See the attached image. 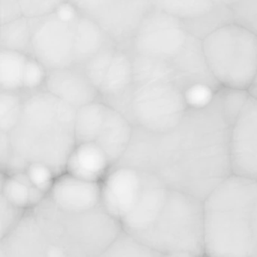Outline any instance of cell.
<instances>
[{
	"label": "cell",
	"mask_w": 257,
	"mask_h": 257,
	"mask_svg": "<svg viewBox=\"0 0 257 257\" xmlns=\"http://www.w3.org/2000/svg\"><path fill=\"white\" fill-rule=\"evenodd\" d=\"M231 127L214 97L207 107L188 109L165 132L135 127L118 164L153 174L170 189L204 200L232 174Z\"/></svg>",
	"instance_id": "1"
},
{
	"label": "cell",
	"mask_w": 257,
	"mask_h": 257,
	"mask_svg": "<svg viewBox=\"0 0 257 257\" xmlns=\"http://www.w3.org/2000/svg\"><path fill=\"white\" fill-rule=\"evenodd\" d=\"M76 109L45 89L24 92L19 121L9 132L10 155L7 167L25 171L40 162L56 176L65 171L67 159L76 145Z\"/></svg>",
	"instance_id": "2"
},
{
	"label": "cell",
	"mask_w": 257,
	"mask_h": 257,
	"mask_svg": "<svg viewBox=\"0 0 257 257\" xmlns=\"http://www.w3.org/2000/svg\"><path fill=\"white\" fill-rule=\"evenodd\" d=\"M203 202L205 255L257 257V180L231 174Z\"/></svg>",
	"instance_id": "3"
},
{
	"label": "cell",
	"mask_w": 257,
	"mask_h": 257,
	"mask_svg": "<svg viewBox=\"0 0 257 257\" xmlns=\"http://www.w3.org/2000/svg\"><path fill=\"white\" fill-rule=\"evenodd\" d=\"M33 212L49 244L61 248L66 255H103L123 229L102 204L88 211H66L46 196Z\"/></svg>",
	"instance_id": "4"
},
{
	"label": "cell",
	"mask_w": 257,
	"mask_h": 257,
	"mask_svg": "<svg viewBox=\"0 0 257 257\" xmlns=\"http://www.w3.org/2000/svg\"><path fill=\"white\" fill-rule=\"evenodd\" d=\"M135 237L160 255H205L203 200L169 188L156 220Z\"/></svg>",
	"instance_id": "5"
},
{
	"label": "cell",
	"mask_w": 257,
	"mask_h": 257,
	"mask_svg": "<svg viewBox=\"0 0 257 257\" xmlns=\"http://www.w3.org/2000/svg\"><path fill=\"white\" fill-rule=\"evenodd\" d=\"M212 76L221 87L248 90L257 76V34L235 22L201 40Z\"/></svg>",
	"instance_id": "6"
},
{
	"label": "cell",
	"mask_w": 257,
	"mask_h": 257,
	"mask_svg": "<svg viewBox=\"0 0 257 257\" xmlns=\"http://www.w3.org/2000/svg\"><path fill=\"white\" fill-rule=\"evenodd\" d=\"M184 88L175 80L135 86L125 116L135 127L162 132L177 125L189 109Z\"/></svg>",
	"instance_id": "7"
},
{
	"label": "cell",
	"mask_w": 257,
	"mask_h": 257,
	"mask_svg": "<svg viewBox=\"0 0 257 257\" xmlns=\"http://www.w3.org/2000/svg\"><path fill=\"white\" fill-rule=\"evenodd\" d=\"M190 36L183 21L153 7L140 24L128 49L132 53L172 62Z\"/></svg>",
	"instance_id": "8"
},
{
	"label": "cell",
	"mask_w": 257,
	"mask_h": 257,
	"mask_svg": "<svg viewBox=\"0 0 257 257\" xmlns=\"http://www.w3.org/2000/svg\"><path fill=\"white\" fill-rule=\"evenodd\" d=\"M30 20L31 56L47 70L74 65L73 43L77 21L66 22L55 13Z\"/></svg>",
	"instance_id": "9"
},
{
	"label": "cell",
	"mask_w": 257,
	"mask_h": 257,
	"mask_svg": "<svg viewBox=\"0 0 257 257\" xmlns=\"http://www.w3.org/2000/svg\"><path fill=\"white\" fill-rule=\"evenodd\" d=\"M232 174L257 180V99L249 96L231 127Z\"/></svg>",
	"instance_id": "10"
},
{
	"label": "cell",
	"mask_w": 257,
	"mask_h": 257,
	"mask_svg": "<svg viewBox=\"0 0 257 257\" xmlns=\"http://www.w3.org/2000/svg\"><path fill=\"white\" fill-rule=\"evenodd\" d=\"M144 173L124 165H115L101 181V204L121 222L135 207L144 187Z\"/></svg>",
	"instance_id": "11"
},
{
	"label": "cell",
	"mask_w": 257,
	"mask_h": 257,
	"mask_svg": "<svg viewBox=\"0 0 257 257\" xmlns=\"http://www.w3.org/2000/svg\"><path fill=\"white\" fill-rule=\"evenodd\" d=\"M153 7V0H112L93 19L112 41L128 49L140 24Z\"/></svg>",
	"instance_id": "12"
},
{
	"label": "cell",
	"mask_w": 257,
	"mask_h": 257,
	"mask_svg": "<svg viewBox=\"0 0 257 257\" xmlns=\"http://www.w3.org/2000/svg\"><path fill=\"white\" fill-rule=\"evenodd\" d=\"M47 196L66 211H88L101 205V182L88 181L64 171L57 176Z\"/></svg>",
	"instance_id": "13"
},
{
	"label": "cell",
	"mask_w": 257,
	"mask_h": 257,
	"mask_svg": "<svg viewBox=\"0 0 257 257\" xmlns=\"http://www.w3.org/2000/svg\"><path fill=\"white\" fill-rule=\"evenodd\" d=\"M44 88L76 109L100 97L97 88L77 65L48 70Z\"/></svg>",
	"instance_id": "14"
},
{
	"label": "cell",
	"mask_w": 257,
	"mask_h": 257,
	"mask_svg": "<svg viewBox=\"0 0 257 257\" xmlns=\"http://www.w3.org/2000/svg\"><path fill=\"white\" fill-rule=\"evenodd\" d=\"M135 88L132 54L118 46L110 67L99 88L103 102L125 115Z\"/></svg>",
	"instance_id": "15"
},
{
	"label": "cell",
	"mask_w": 257,
	"mask_h": 257,
	"mask_svg": "<svg viewBox=\"0 0 257 257\" xmlns=\"http://www.w3.org/2000/svg\"><path fill=\"white\" fill-rule=\"evenodd\" d=\"M144 173V187L139 198L132 211L121 221L123 229L135 236L151 226L162 210L169 191L160 179Z\"/></svg>",
	"instance_id": "16"
},
{
	"label": "cell",
	"mask_w": 257,
	"mask_h": 257,
	"mask_svg": "<svg viewBox=\"0 0 257 257\" xmlns=\"http://www.w3.org/2000/svg\"><path fill=\"white\" fill-rule=\"evenodd\" d=\"M49 244L35 215L26 213L16 226L1 237L0 253L7 256L46 255Z\"/></svg>",
	"instance_id": "17"
},
{
	"label": "cell",
	"mask_w": 257,
	"mask_h": 257,
	"mask_svg": "<svg viewBox=\"0 0 257 257\" xmlns=\"http://www.w3.org/2000/svg\"><path fill=\"white\" fill-rule=\"evenodd\" d=\"M135 125L121 112L108 105L101 130L95 142L115 165L119 162L128 147Z\"/></svg>",
	"instance_id": "18"
},
{
	"label": "cell",
	"mask_w": 257,
	"mask_h": 257,
	"mask_svg": "<svg viewBox=\"0 0 257 257\" xmlns=\"http://www.w3.org/2000/svg\"><path fill=\"white\" fill-rule=\"evenodd\" d=\"M110 165L106 153L96 143H81L70 153L65 171L88 181L101 182Z\"/></svg>",
	"instance_id": "19"
},
{
	"label": "cell",
	"mask_w": 257,
	"mask_h": 257,
	"mask_svg": "<svg viewBox=\"0 0 257 257\" xmlns=\"http://www.w3.org/2000/svg\"><path fill=\"white\" fill-rule=\"evenodd\" d=\"M111 40L98 22L81 13L76 24L73 43L74 65L82 66Z\"/></svg>",
	"instance_id": "20"
},
{
	"label": "cell",
	"mask_w": 257,
	"mask_h": 257,
	"mask_svg": "<svg viewBox=\"0 0 257 257\" xmlns=\"http://www.w3.org/2000/svg\"><path fill=\"white\" fill-rule=\"evenodd\" d=\"M108 104L95 100L76 109L75 135L76 144L95 142L106 116Z\"/></svg>",
	"instance_id": "21"
},
{
	"label": "cell",
	"mask_w": 257,
	"mask_h": 257,
	"mask_svg": "<svg viewBox=\"0 0 257 257\" xmlns=\"http://www.w3.org/2000/svg\"><path fill=\"white\" fill-rule=\"evenodd\" d=\"M132 54L135 86L162 80H175L179 82L172 63L132 52Z\"/></svg>",
	"instance_id": "22"
},
{
	"label": "cell",
	"mask_w": 257,
	"mask_h": 257,
	"mask_svg": "<svg viewBox=\"0 0 257 257\" xmlns=\"http://www.w3.org/2000/svg\"><path fill=\"white\" fill-rule=\"evenodd\" d=\"M29 55L1 49L0 87L1 91L23 92L25 64Z\"/></svg>",
	"instance_id": "23"
},
{
	"label": "cell",
	"mask_w": 257,
	"mask_h": 257,
	"mask_svg": "<svg viewBox=\"0 0 257 257\" xmlns=\"http://www.w3.org/2000/svg\"><path fill=\"white\" fill-rule=\"evenodd\" d=\"M31 20L25 16L1 25V49L31 55Z\"/></svg>",
	"instance_id": "24"
},
{
	"label": "cell",
	"mask_w": 257,
	"mask_h": 257,
	"mask_svg": "<svg viewBox=\"0 0 257 257\" xmlns=\"http://www.w3.org/2000/svg\"><path fill=\"white\" fill-rule=\"evenodd\" d=\"M232 22L234 16L231 7L219 4L199 17L183 21L189 34L201 40L218 28Z\"/></svg>",
	"instance_id": "25"
},
{
	"label": "cell",
	"mask_w": 257,
	"mask_h": 257,
	"mask_svg": "<svg viewBox=\"0 0 257 257\" xmlns=\"http://www.w3.org/2000/svg\"><path fill=\"white\" fill-rule=\"evenodd\" d=\"M153 7L181 21L208 13L216 5L213 0H153Z\"/></svg>",
	"instance_id": "26"
},
{
	"label": "cell",
	"mask_w": 257,
	"mask_h": 257,
	"mask_svg": "<svg viewBox=\"0 0 257 257\" xmlns=\"http://www.w3.org/2000/svg\"><path fill=\"white\" fill-rule=\"evenodd\" d=\"M118 46L115 42L109 40L99 52L80 66L97 90L110 67Z\"/></svg>",
	"instance_id": "27"
},
{
	"label": "cell",
	"mask_w": 257,
	"mask_h": 257,
	"mask_svg": "<svg viewBox=\"0 0 257 257\" xmlns=\"http://www.w3.org/2000/svg\"><path fill=\"white\" fill-rule=\"evenodd\" d=\"M248 90L221 87L216 91V101L227 121L232 125L249 99Z\"/></svg>",
	"instance_id": "28"
},
{
	"label": "cell",
	"mask_w": 257,
	"mask_h": 257,
	"mask_svg": "<svg viewBox=\"0 0 257 257\" xmlns=\"http://www.w3.org/2000/svg\"><path fill=\"white\" fill-rule=\"evenodd\" d=\"M103 255L153 256L160 255L138 237L122 229Z\"/></svg>",
	"instance_id": "29"
},
{
	"label": "cell",
	"mask_w": 257,
	"mask_h": 257,
	"mask_svg": "<svg viewBox=\"0 0 257 257\" xmlns=\"http://www.w3.org/2000/svg\"><path fill=\"white\" fill-rule=\"evenodd\" d=\"M24 104V92L1 91L0 128L9 133L19 121Z\"/></svg>",
	"instance_id": "30"
},
{
	"label": "cell",
	"mask_w": 257,
	"mask_h": 257,
	"mask_svg": "<svg viewBox=\"0 0 257 257\" xmlns=\"http://www.w3.org/2000/svg\"><path fill=\"white\" fill-rule=\"evenodd\" d=\"M30 187L31 186L21 181L13 174L2 176L1 195L16 207L25 210L31 207Z\"/></svg>",
	"instance_id": "31"
},
{
	"label": "cell",
	"mask_w": 257,
	"mask_h": 257,
	"mask_svg": "<svg viewBox=\"0 0 257 257\" xmlns=\"http://www.w3.org/2000/svg\"><path fill=\"white\" fill-rule=\"evenodd\" d=\"M218 90L202 82L192 84L184 91L185 101L188 108L200 109L207 107L213 103Z\"/></svg>",
	"instance_id": "32"
},
{
	"label": "cell",
	"mask_w": 257,
	"mask_h": 257,
	"mask_svg": "<svg viewBox=\"0 0 257 257\" xmlns=\"http://www.w3.org/2000/svg\"><path fill=\"white\" fill-rule=\"evenodd\" d=\"M47 71L41 63L29 55L24 73L23 92H29L44 88Z\"/></svg>",
	"instance_id": "33"
},
{
	"label": "cell",
	"mask_w": 257,
	"mask_h": 257,
	"mask_svg": "<svg viewBox=\"0 0 257 257\" xmlns=\"http://www.w3.org/2000/svg\"><path fill=\"white\" fill-rule=\"evenodd\" d=\"M25 171L31 183L48 195L57 177L53 170L45 164L33 162L27 166Z\"/></svg>",
	"instance_id": "34"
},
{
	"label": "cell",
	"mask_w": 257,
	"mask_h": 257,
	"mask_svg": "<svg viewBox=\"0 0 257 257\" xmlns=\"http://www.w3.org/2000/svg\"><path fill=\"white\" fill-rule=\"evenodd\" d=\"M231 8L234 22L246 27L257 34V0H240Z\"/></svg>",
	"instance_id": "35"
},
{
	"label": "cell",
	"mask_w": 257,
	"mask_h": 257,
	"mask_svg": "<svg viewBox=\"0 0 257 257\" xmlns=\"http://www.w3.org/2000/svg\"><path fill=\"white\" fill-rule=\"evenodd\" d=\"M66 0H19L23 16L37 19L52 14Z\"/></svg>",
	"instance_id": "36"
},
{
	"label": "cell",
	"mask_w": 257,
	"mask_h": 257,
	"mask_svg": "<svg viewBox=\"0 0 257 257\" xmlns=\"http://www.w3.org/2000/svg\"><path fill=\"white\" fill-rule=\"evenodd\" d=\"M23 209L16 207L1 195V237L8 234L24 216Z\"/></svg>",
	"instance_id": "37"
},
{
	"label": "cell",
	"mask_w": 257,
	"mask_h": 257,
	"mask_svg": "<svg viewBox=\"0 0 257 257\" xmlns=\"http://www.w3.org/2000/svg\"><path fill=\"white\" fill-rule=\"evenodd\" d=\"M82 14L95 17L112 0H69Z\"/></svg>",
	"instance_id": "38"
},
{
	"label": "cell",
	"mask_w": 257,
	"mask_h": 257,
	"mask_svg": "<svg viewBox=\"0 0 257 257\" xmlns=\"http://www.w3.org/2000/svg\"><path fill=\"white\" fill-rule=\"evenodd\" d=\"M1 25L23 16L19 0H1Z\"/></svg>",
	"instance_id": "39"
},
{
	"label": "cell",
	"mask_w": 257,
	"mask_h": 257,
	"mask_svg": "<svg viewBox=\"0 0 257 257\" xmlns=\"http://www.w3.org/2000/svg\"><path fill=\"white\" fill-rule=\"evenodd\" d=\"M240 0H213V2L219 5L226 6V7H231L235 5Z\"/></svg>",
	"instance_id": "40"
},
{
	"label": "cell",
	"mask_w": 257,
	"mask_h": 257,
	"mask_svg": "<svg viewBox=\"0 0 257 257\" xmlns=\"http://www.w3.org/2000/svg\"><path fill=\"white\" fill-rule=\"evenodd\" d=\"M249 94L257 99V76L249 89Z\"/></svg>",
	"instance_id": "41"
}]
</instances>
